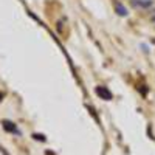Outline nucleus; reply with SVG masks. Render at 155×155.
Segmentation results:
<instances>
[{
  "label": "nucleus",
  "mask_w": 155,
  "mask_h": 155,
  "mask_svg": "<svg viewBox=\"0 0 155 155\" xmlns=\"http://www.w3.org/2000/svg\"><path fill=\"white\" fill-rule=\"evenodd\" d=\"M152 22H155V14H153V16H152Z\"/></svg>",
  "instance_id": "0eeeda50"
},
{
  "label": "nucleus",
  "mask_w": 155,
  "mask_h": 155,
  "mask_svg": "<svg viewBox=\"0 0 155 155\" xmlns=\"http://www.w3.org/2000/svg\"><path fill=\"white\" fill-rule=\"evenodd\" d=\"M95 92H96L98 96H101L102 99H106V101H110V99H112V92H110L107 87H101V85H99V87L95 88Z\"/></svg>",
  "instance_id": "f257e3e1"
},
{
  "label": "nucleus",
  "mask_w": 155,
  "mask_h": 155,
  "mask_svg": "<svg viewBox=\"0 0 155 155\" xmlns=\"http://www.w3.org/2000/svg\"><path fill=\"white\" fill-rule=\"evenodd\" d=\"M3 129H5V130H8V132H12V134H20V132L17 130L16 124H14V123H11V121H8V120L3 121Z\"/></svg>",
  "instance_id": "7ed1b4c3"
},
{
  "label": "nucleus",
  "mask_w": 155,
  "mask_h": 155,
  "mask_svg": "<svg viewBox=\"0 0 155 155\" xmlns=\"http://www.w3.org/2000/svg\"><path fill=\"white\" fill-rule=\"evenodd\" d=\"M152 42H153V44H155V39H153V41H152Z\"/></svg>",
  "instance_id": "6e6552de"
},
{
  "label": "nucleus",
  "mask_w": 155,
  "mask_h": 155,
  "mask_svg": "<svg viewBox=\"0 0 155 155\" xmlns=\"http://www.w3.org/2000/svg\"><path fill=\"white\" fill-rule=\"evenodd\" d=\"M134 5L143 8V9H147L153 5V0H137V2H134Z\"/></svg>",
  "instance_id": "20e7f679"
},
{
  "label": "nucleus",
  "mask_w": 155,
  "mask_h": 155,
  "mask_svg": "<svg viewBox=\"0 0 155 155\" xmlns=\"http://www.w3.org/2000/svg\"><path fill=\"white\" fill-rule=\"evenodd\" d=\"M0 150H2V153H3V155H9V153L5 150V147H2V146H0Z\"/></svg>",
  "instance_id": "423d86ee"
},
{
  "label": "nucleus",
  "mask_w": 155,
  "mask_h": 155,
  "mask_svg": "<svg viewBox=\"0 0 155 155\" xmlns=\"http://www.w3.org/2000/svg\"><path fill=\"white\" fill-rule=\"evenodd\" d=\"M113 6H115V12H116L118 16H121V17H126V16L129 14L127 8H126L123 3H120V2H115V3H113Z\"/></svg>",
  "instance_id": "f03ea898"
},
{
  "label": "nucleus",
  "mask_w": 155,
  "mask_h": 155,
  "mask_svg": "<svg viewBox=\"0 0 155 155\" xmlns=\"http://www.w3.org/2000/svg\"><path fill=\"white\" fill-rule=\"evenodd\" d=\"M33 137H34L36 140H41V141H45V138H44V135H39V134H34Z\"/></svg>",
  "instance_id": "39448f33"
}]
</instances>
